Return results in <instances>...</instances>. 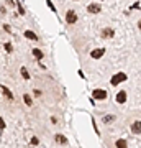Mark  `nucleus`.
<instances>
[{
    "label": "nucleus",
    "instance_id": "obj_1",
    "mask_svg": "<svg viewBox=\"0 0 141 148\" xmlns=\"http://www.w3.org/2000/svg\"><path fill=\"white\" fill-rule=\"evenodd\" d=\"M128 79V76H126L125 73H116L112 76V79H110V84L113 86V87H116L118 84H121V82H125V81Z\"/></svg>",
    "mask_w": 141,
    "mask_h": 148
},
{
    "label": "nucleus",
    "instance_id": "obj_2",
    "mask_svg": "<svg viewBox=\"0 0 141 148\" xmlns=\"http://www.w3.org/2000/svg\"><path fill=\"white\" fill-rule=\"evenodd\" d=\"M92 97H94L95 101H105L108 97V92L105 89H94L92 90Z\"/></svg>",
    "mask_w": 141,
    "mask_h": 148
},
{
    "label": "nucleus",
    "instance_id": "obj_3",
    "mask_svg": "<svg viewBox=\"0 0 141 148\" xmlns=\"http://www.w3.org/2000/svg\"><path fill=\"white\" fill-rule=\"evenodd\" d=\"M77 18L79 16L74 10H67V13H66V23H67V25H74V23L77 21Z\"/></svg>",
    "mask_w": 141,
    "mask_h": 148
},
{
    "label": "nucleus",
    "instance_id": "obj_4",
    "mask_svg": "<svg viewBox=\"0 0 141 148\" xmlns=\"http://www.w3.org/2000/svg\"><path fill=\"white\" fill-rule=\"evenodd\" d=\"M87 12H89L90 15H97V13L102 12V5H100V3H90V5L87 7Z\"/></svg>",
    "mask_w": 141,
    "mask_h": 148
},
{
    "label": "nucleus",
    "instance_id": "obj_5",
    "mask_svg": "<svg viewBox=\"0 0 141 148\" xmlns=\"http://www.w3.org/2000/svg\"><path fill=\"white\" fill-rule=\"evenodd\" d=\"M105 54V48H97V49H92L90 51V58L92 59H100Z\"/></svg>",
    "mask_w": 141,
    "mask_h": 148
},
{
    "label": "nucleus",
    "instance_id": "obj_6",
    "mask_svg": "<svg viewBox=\"0 0 141 148\" xmlns=\"http://www.w3.org/2000/svg\"><path fill=\"white\" fill-rule=\"evenodd\" d=\"M131 133H135V135L141 133V120H135L131 123Z\"/></svg>",
    "mask_w": 141,
    "mask_h": 148
},
{
    "label": "nucleus",
    "instance_id": "obj_7",
    "mask_svg": "<svg viewBox=\"0 0 141 148\" xmlns=\"http://www.w3.org/2000/svg\"><path fill=\"white\" fill-rule=\"evenodd\" d=\"M115 101L118 102V104H125V102H126V92H125V90H120V92H116Z\"/></svg>",
    "mask_w": 141,
    "mask_h": 148
},
{
    "label": "nucleus",
    "instance_id": "obj_8",
    "mask_svg": "<svg viewBox=\"0 0 141 148\" xmlns=\"http://www.w3.org/2000/svg\"><path fill=\"white\" fill-rule=\"evenodd\" d=\"M54 142L58 143V145H67V137H64L63 133H58L54 137Z\"/></svg>",
    "mask_w": 141,
    "mask_h": 148
},
{
    "label": "nucleus",
    "instance_id": "obj_9",
    "mask_svg": "<svg viewBox=\"0 0 141 148\" xmlns=\"http://www.w3.org/2000/svg\"><path fill=\"white\" fill-rule=\"evenodd\" d=\"M0 90L3 92V95H5V97L8 99V101H13V94H12V90L8 89L7 86H0Z\"/></svg>",
    "mask_w": 141,
    "mask_h": 148
},
{
    "label": "nucleus",
    "instance_id": "obj_10",
    "mask_svg": "<svg viewBox=\"0 0 141 148\" xmlns=\"http://www.w3.org/2000/svg\"><path fill=\"white\" fill-rule=\"evenodd\" d=\"M115 32H113V28H104L102 30V36L104 38H113Z\"/></svg>",
    "mask_w": 141,
    "mask_h": 148
},
{
    "label": "nucleus",
    "instance_id": "obj_11",
    "mask_svg": "<svg viewBox=\"0 0 141 148\" xmlns=\"http://www.w3.org/2000/svg\"><path fill=\"white\" fill-rule=\"evenodd\" d=\"M25 38H28V40H31V41H38V36H36V33H33V32H30V30H26L25 33Z\"/></svg>",
    "mask_w": 141,
    "mask_h": 148
},
{
    "label": "nucleus",
    "instance_id": "obj_12",
    "mask_svg": "<svg viewBox=\"0 0 141 148\" xmlns=\"http://www.w3.org/2000/svg\"><path fill=\"white\" fill-rule=\"evenodd\" d=\"M115 120H116V117H115V115H105L104 119H102V122H104L105 125H110V123H113Z\"/></svg>",
    "mask_w": 141,
    "mask_h": 148
},
{
    "label": "nucleus",
    "instance_id": "obj_13",
    "mask_svg": "<svg viewBox=\"0 0 141 148\" xmlns=\"http://www.w3.org/2000/svg\"><path fill=\"white\" fill-rule=\"evenodd\" d=\"M115 147H118V148H126L128 147V142H126L125 138H118L115 142Z\"/></svg>",
    "mask_w": 141,
    "mask_h": 148
},
{
    "label": "nucleus",
    "instance_id": "obj_14",
    "mask_svg": "<svg viewBox=\"0 0 141 148\" xmlns=\"http://www.w3.org/2000/svg\"><path fill=\"white\" fill-rule=\"evenodd\" d=\"M33 56H35V58L38 59V61H41L44 54H43V51H41V49H38V48H35V49H33Z\"/></svg>",
    "mask_w": 141,
    "mask_h": 148
},
{
    "label": "nucleus",
    "instance_id": "obj_15",
    "mask_svg": "<svg viewBox=\"0 0 141 148\" xmlns=\"http://www.w3.org/2000/svg\"><path fill=\"white\" fill-rule=\"evenodd\" d=\"M20 74H21V77H23L25 81H30V73H28L26 68H20Z\"/></svg>",
    "mask_w": 141,
    "mask_h": 148
},
{
    "label": "nucleus",
    "instance_id": "obj_16",
    "mask_svg": "<svg viewBox=\"0 0 141 148\" xmlns=\"http://www.w3.org/2000/svg\"><path fill=\"white\" fill-rule=\"evenodd\" d=\"M23 101H25V104L28 107H31V104H33V101H31V97H30V95L28 94H23Z\"/></svg>",
    "mask_w": 141,
    "mask_h": 148
},
{
    "label": "nucleus",
    "instance_id": "obj_17",
    "mask_svg": "<svg viewBox=\"0 0 141 148\" xmlns=\"http://www.w3.org/2000/svg\"><path fill=\"white\" fill-rule=\"evenodd\" d=\"M5 51L7 53H12L13 51V45L12 43H5Z\"/></svg>",
    "mask_w": 141,
    "mask_h": 148
},
{
    "label": "nucleus",
    "instance_id": "obj_18",
    "mask_svg": "<svg viewBox=\"0 0 141 148\" xmlns=\"http://www.w3.org/2000/svg\"><path fill=\"white\" fill-rule=\"evenodd\" d=\"M46 3H48V7H49V8H51V10L54 12V13H56V7L52 5V2H51V0H46Z\"/></svg>",
    "mask_w": 141,
    "mask_h": 148
},
{
    "label": "nucleus",
    "instance_id": "obj_19",
    "mask_svg": "<svg viewBox=\"0 0 141 148\" xmlns=\"http://www.w3.org/2000/svg\"><path fill=\"white\" fill-rule=\"evenodd\" d=\"M16 7H18V13H20V15H25V10H23L21 3H18V2H16Z\"/></svg>",
    "mask_w": 141,
    "mask_h": 148
},
{
    "label": "nucleus",
    "instance_id": "obj_20",
    "mask_svg": "<svg viewBox=\"0 0 141 148\" xmlns=\"http://www.w3.org/2000/svg\"><path fill=\"white\" fill-rule=\"evenodd\" d=\"M5 2H7V5H8V7H15L16 5L15 0H5Z\"/></svg>",
    "mask_w": 141,
    "mask_h": 148
},
{
    "label": "nucleus",
    "instance_id": "obj_21",
    "mask_svg": "<svg viewBox=\"0 0 141 148\" xmlns=\"http://www.w3.org/2000/svg\"><path fill=\"white\" fill-rule=\"evenodd\" d=\"M30 143H31V145H38V143H40V140H38L36 137H33V138H31V142H30Z\"/></svg>",
    "mask_w": 141,
    "mask_h": 148
},
{
    "label": "nucleus",
    "instance_id": "obj_22",
    "mask_svg": "<svg viewBox=\"0 0 141 148\" xmlns=\"http://www.w3.org/2000/svg\"><path fill=\"white\" fill-rule=\"evenodd\" d=\"M33 94L36 95V97H41V94H43V92H41V90H38V89H35V90H33Z\"/></svg>",
    "mask_w": 141,
    "mask_h": 148
},
{
    "label": "nucleus",
    "instance_id": "obj_23",
    "mask_svg": "<svg viewBox=\"0 0 141 148\" xmlns=\"http://www.w3.org/2000/svg\"><path fill=\"white\" fill-rule=\"evenodd\" d=\"M5 127H7V125H5V122H3V119H2V117H0V128L3 130Z\"/></svg>",
    "mask_w": 141,
    "mask_h": 148
},
{
    "label": "nucleus",
    "instance_id": "obj_24",
    "mask_svg": "<svg viewBox=\"0 0 141 148\" xmlns=\"http://www.w3.org/2000/svg\"><path fill=\"white\" fill-rule=\"evenodd\" d=\"M3 30H5L7 33H12V28H10V25H3Z\"/></svg>",
    "mask_w": 141,
    "mask_h": 148
},
{
    "label": "nucleus",
    "instance_id": "obj_25",
    "mask_svg": "<svg viewBox=\"0 0 141 148\" xmlns=\"http://www.w3.org/2000/svg\"><path fill=\"white\" fill-rule=\"evenodd\" d=\"M138 28H140V30H141V20L138 21Z\"/></svg>",
    "mask_w": 141,
    "mask_h": 148
}]
</instances>
